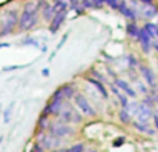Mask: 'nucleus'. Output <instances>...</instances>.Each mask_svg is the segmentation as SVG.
Wrapping results in <instances>:
<instances>
[{"label":"nucleus","mask_w":158,"mask_h":152,"mask_svg":"<svg viewBox=\"0 0 158 152\" xmlns=\"http://www.w3.org/2000/svg\"><path fill=\"white\" fill-rule=\"evenodd\" d=\"M39 20H40V11H39V6H37V0H28L23 5L22 12L19 15L17 29L28 32V31L34 29V26L39 23Z\"/></svg>","instance_id":"nucleus-1"},{"label":"nucleus","mask_w":158,"mask_h":152,"mask_svg":"<svg viewBox=\"0 0 158 152\" xmlns=\"http://www.w3.org/2000/svg\"><path fill=\"white\" fill-rule=\"evenodd\" d=\"M19 9L12 8V9H8L3 12L2 15V20H0V37H5V36H9L12 34L15 29H17V25H19Z\"/></svg>","instance_id":"nucleus-2"},{"label":"nucleus","mask_w":158,"mask_h":152,"mask_svg":"<svg viewBox=\"0 0 158 152\" xmlns=\"http://www.w3.org/2000/svg\"><path fill=\"white\" fill-rule=\"evenodd\" d=\"M72 101H74V106L78 109V112L83 115V118H97V109L92 106V103L83 92L78 91Z\"/></svg>","instance_id":"nucleus-3"},{"label":"nucleus","mask_w":158,"mask_h":152,"mask_svg":"<svg viewBox=\"0 0 158 152\" xmlns=\"http://www.w3.org/2000/svg\"><path fill=\"white\" fill-rule=\"evenodd\" d=\"M46 132H48L49 135L55 137V138L64 140V138L74 137V135L77 134V129H75L72 125H64V123H60V121H57V120H52Z\"/></svg>","instance_id":"nucleus-4"},{"label":"nucleus","mask_w":158,"mask_h":152,"mask_svg":"<svg viewBox=\"0 0 158 152\" xmlns=\"http://www.w3.org/2000/svg\"><path fill=\"white\" fill-rule=\"evenodd\" d=\"M35 143L40 145L45 151L54 152V151H57V149L61 148L63 140L55 138V137H52V135H49L48 132H37V134H35Z\"/></svg>","instance_id":"nucleus-5"},{"label":"nucleus","mask_w":158,"mask_h":152,"mask_svg":"<svg viewBox=\"0 0 158 152\" xmlns=\"http://www.w3.org/2000/svg\"><path fill=\"white\" fill-rule=\"evenodd\" d=\"M137 72H138V75H141L143 82H144V83H146L151 89H154V88H157V86H158L157 74H155V71H154L149 65L140 63V65H138V68H137Z\"/></svg>","instance_id":"nucleus-6"},{"label":"nucleus","mask_w":158,"mask_h":152,"mask_svg":"<svg viewBox=\"0 0 158 152\" xmlns=\"http://www.w3.org/2000/svg\"><path fill=\"white\" fill-rule=\"evenodd\" d=\"M66 101L64 100H57V99H49V101L46 103V106L43 108V114L49 115L52 120H57L58 115L61 114V111L66 108Z\"/></svg>","instance_id":"nucleus-7"},{"label":"nucleus","mask_w":158,"mask_h":152,"mask_svg":"<svg viewBox=\"0 0 158 152\" xmlns=\"http://www.w3.org/2000/svg\"><path fill=\"white\" fill-rule=\"evenodd\" d=\"M152 115H154V108H151V106L144 104L143 101H140L138 108H137V112L134 115V120H138V121H143V123H151Z\"/></svg>","instance_id":"nucleus-8"},{"label":"nucleus","mask_w":158,"mask_h":152,"mask_svg":"<svg viewBox=\"0 0 158 152\" xmlns=\"http://www.w3.org/2000/svg\"><path fill=\"white\" fill-rule=\"evenodd\" d=\"M112 83H114V85H115V86H117V88L124 94V95H127L129 99H132V100H135V99H137V95H138V94H137L135 88H134L127 80L117 77V78H114V80H112Z\"/></svg>","instance_id":"nucleus-9"},{"label":"nucleus","mask_w":158,"mask_h":152,"mask_svg":"<svg viewBox=\"0 0 158 152\" xmlns=\"http://www.w3.org/2000/svg\"><path fill=\"white\" fill-rule=\"evenodd\" d=\"M137 14H138V19L151 22L152 19L158 17V6L157 5H141L140 3V6L137 9Z\"/></svg>","instance_id":"nucleus-10"},{"label":"nucleus","mask_w":158,"mask_h":152,"mask_svg":"<svg viewBox=\"0 0 158 152\" xmlns=\"http://www.w3.org/2000/svg\"><path fill=\"white\" fill-rule=\"evenodd\" d=\"M132 129L141 135H146V137H155L157 135V131L155 128L151 126V123H143V121H138V120H132L131 123Z\"/></svg>","instance_id":"nucleus-11"},{"label":"nucleus","mask_w":158,"mask_h":152,"mask_svg":"<svg viewBox=\"0 0 158 152\" xmlns=\"http://www.w3.org/2000/svg\"><path fill=\"white\" fill-rule=\"evenodd\" d=\"M124 19H127L129 22H137L138 20V14L137 11L127 3V0H120V5H118V9H117Z\"/></svg>","instance_id":"nucleus-12"},{"label":"nucleus","mask_w":158,"mask_h":152,"mask_svg":"<svg viewBox=\"0 0 158 152\" xmlns=\"http://www.w3.org/2000/svg\"><path fill=\"white\" fill-rule=\"evenodd\" d=\"M137 43L140 45V48H141L144 55H149L152 52V39L148 36V32L143 28H140V34L137 37Z\"/></svg>","instance_id":"nucleus-13"},{"label":"nucleus","mask_w":158,"mask_h":152,"mask_svg":"<svg viewBox=\"0 0 158 152\" xmlns=\"http://www.w3.org/2000/svg\"><path fill=\"white\" fill-rule=\"evenodd\" d=\"M85 80H86V83H89V85L97 91V94H98L103 100H107V99H109V91H107V88H106L105 83H102V82L95 80V78H94V77H91L89 74H88V75H85Z\"/></svg>","instance_id":"nucleus-14"},{"label":"nucleus","mask_w":158,"mask_h":152,"mask_svg":"<svg viewBox=\"0 0 158 152\" xmlns=\"http://www.w3.org/2000/svg\"><path fill=\"white\" fill-rule=\"evenodd\" d=\"M37 6H39V11H40V17H42L45 22L49 23L54 17L52 3L48 2V0H37Z\"/></svg>","instance_id":"nucleus-15"},{"label":"nucleus","mask_w":158,"mask_h":152,"mask_svg":"<svg viewBox=\"0 0 158 152\" xmlns=\"http://www.w3.org/2000/svg\"><path fill=\"white\" fill-rule=\"evenodd\" d=\"M68 12H69V11H60V12H55V14H54L52 20L49 22V32H51V34H55V32L60 29V26H61L63 22L66 20Z\"/></svg>","instance_id":"nucleus-16"},{"label":"nucleus","mask_w":158,"mask_h":152,"mask_svg":"<svg viewBox=\"0 0 158 152\" xmlns=\"http://www.w3.org/2000/svg\"><path fill=\"white\" fill-rule=\"evenodd\" d=\"M74 109H75V106L66 104V108H64V109L61 111V114L58 115L57 121L64 123V125H74Z\"/></svg>","instance_id":"nucleus-17"},{"label":"nucleus","mask_w":158,"mask_h":152,"mask_svg":"<svg viewBox=\"0 0 158 152\" xmlns=\"http://www.w3.org/2000/svg\"><path fill=\"white\" fill-rule=\"evenodd\" d=\"M58 88L61 89V94H63L64 101H71L75 97V94L78 92V88H77L75 83H64V85H61Z\"/></svg>","instance_id":"nucleus-18"},{"label":"nucleus","mask_w":158,"mask_h":152,"mask_svg":"<svg viewBox=\"0 0 158 152\" xmlns=\"http://www.w3.org/2000/svg\"><path fill=\"white\" fill-rule=\"evenodd\" d=\"M51 121H52V118L49 115H46V114L42 112L40 117H39V120H37V132H46L48 128H49V125H51Z\"/></svg>","instance_id":"nucleus-19"},{"label":"nucleus","mask_w":158,"mask_h":152,"mask_svg":"<svg viewBox=\"0 0 158 152\" xmlns=\"http://www.w3.org/2000/svg\"><path fill=\"white\" fill-rule=\"evenodd\" d=\"M140 28L141 26H138L137 22H127V25H126V34H127V37L137 42V37L140 34Z\"/></svg>","instance_id":"nucleus-20"},{"label":"nucleus","mask_w":158,"mask_h":152,"mask_svg":"<svg viewBox=\"0 0 158 152\" xmlns=\"http://www.w3.org/2000/svg\"><path fill=\"white\" fill-rule=\"evenodd\" d=\"M146 32H148V36L152 39V40H155V39H158V26L157 23H152V22H146L143 26H141Z\"/></svg>","instance_id":"nucleus-21"},{"label":"nucleus","mask_w":158,"mask_h":152,"mask_svg":"<svg viewBox=\"0 0 158 152\" xmlns=\"http://www.w3.org/2000/svg\"><path fill=\"white\" fill-rule=\"evenodd\" d=\"M117 117H118V120H120V123L121 125H131L132 123V120H134V117L129 114V111H126V109H120L118 111V114H117Z\"/></svg>","instance_id":"nucleus-22"},{"label":"nucleus","mask_w":158,"mask_h":152,"mask_svg":"<svg viewBox=\"0 0 158 152\" xmlns=\"http://www.w3.org/2000/svg\"><path fill=\"white\" fill-rule=\"evenodd\" d=\"M124 60H126V66H127L129 71H137L140 61H138V58H137L134 54H127V55L124 57Z\"/></svg>","instance_id":"nucleus-23"},{"label":"nucleus","mask_w":158,"mask_h":152,"mask_svg":"<svg viewBox=\"0 0 158 152\" xmlns=\"http://www.w3.org/2000/svg\"><path fill=\"white\" fill-rule=\"evenodd\" d=\"M135 85H137V88H135V91H137V94L140 92V94H141L143 97H146V95H149V92H151V88H149V86H148V85H146L144 82H141V80H138V82H137Z\"/></svg>","instance_id":"nucleus-24"},{"label":"nucleus","mask_w":158,"mask_h":152,"mask_svg":"<svg viewBox=\"0 0 158 152\" xmlns=\"http://www.w3.org/2000/svg\"><path fill=\"white\" fill-rule=\"evenodd\" d=\"M14 108H15V103L12 101V103H9V106L3 111V121H5V123H9V121H11V118H12V112H14Z\"/></svg>","instance_id":"nucleus-25"},{"label":"nucleus","mask_w":158,"mask_h":152,"mask_svg":"<svg viewBox=\"0 0 158 152\" xmlns=\"http://www.w3.org/2000/svg\"><path fill=\"white\" fill-rule=\"evenodd\" d=\"M117 101H118V104H120V109H126V111H127V106H129V101H131V99H129L127 95H124L123 92H120V94L117 95Z\"/></svg>","instance_id":"nucleus-26"},{"label":"nucleus","mask_w":158,"mask_h":152,"mask_svg":"<svg viewBox=\"0 0 158 152\" xmlns=\"http://www.w3.org/2000/svg\"><path fill=\"white\" fill-rule=\"evenodd\" d=\"M89 75H91V77H94L95 80H98V82L105 83V85H106V82H107V78H106L105 75H103L102 72H98L97 69H94V68H92V69H89ZM107 83H109V82H107Z\"/></svg>","instance_id":"nucleus-27"},{"label":"nucleus","mask_w":158,"mask_h":152,"mask_svg":"<svg viewBox=\"0 0 158 152\" xmlns=\"http://www.w3.org/2000/svg\"><path fill=\"white\" fill-rule=\"evenodd\" d=\"M86 151V145L85 143H74L72 146H69L66 152H85Z\"/></svg>","instance_id":"nucleus-28"},{"label":"nucleus","mask_w":158,"mask_h":152,"mask_svg":"<svg viewBox=\"0 0 158 152\" xmlns=\"http://www.w3.org/2000/svg\"><path fill=\"white\" fill-rule=\"evenodd\" d=\"M124 143H126V137L121 135V137H117V138L112 141V146H114V148H120V146H123Z\"/></svg>","instance_id":"nucleus-29"},{"label":"nucleus","mask_w":158,"mask_h":152,"mask_svg":"<svg viewBox=\"0 0 158 152\" xmlns=\"http://www.w3.org/2000/svg\"><path fill=\"white\" fill-rule=\"evenodd\" d=\"M22 45H28V46H35V48H40V43L35 40V39H25L22 42Z\"/></svg>","instance_id":"nucleus-30"},{"label":"nucleus","mask_w":158,"mask_h":152,"mask_svg":"<svg viewBox=\"0 0 158 152\" xmlns=\"http://www.w3.org/2000/svg\"><path fill=\"white\" fill-rule=\"evenodd\" d=\"M105 2V5H107L110 9H118V5H120V0H103Z\"/></svg>","instance_id":"nucleus-31"},{"label":"nucleus","mask_w":158,"mask_h":152,"mask_svg":"<svg viewBox=\"0 0 158 152\" xmlns=\"http://www.w3.org/2000/svg\"><path fill=\"white\" fill-rule=\"evenodd\" d=\"M23 68H26V65H14V66H5L3 71L9 72V71H17V69H23Z\"/></svg>","instance_id":"nucleus-32"},{"label":"nucleus","mask_w":158,"mask_h":152,"mask_svg":"<svg viewBox=\"0 0 158 152\" xmlns=\"http://www.w3.org/2000/svg\"><path fill=\"white\" fill-rule=\"evenodd\" d=\"M152 120H154V126H155V131L158 134V109H154V115H152Z\"/></svg>","instance_id":"nucleus-33"},{"label":"nucleus","mask_w":158,"mask_h":152,"mask_svg":"<svg viewBox=\"0 0 158 152\" xmlns=\"http://www.w3.org/2000/svg\"><path fill=\"white\" fill-rule=\"evenodd\" d=\"M31 152H46L40 145H37L35 141H34V145H32V148H31Z\"/></svg>","instance_id":"nucleus-34"},{"label":"nucleus","mask_w":158,"mask_h":152,"mask_svg":"<svg viewBox=\"0 0 158 152\" xmlns=\"http://www.w3.org/2000/svg\"><path fill=\"white\" fill-rule=\"evenodd\" d=\"M141 5H155V0H137Z\"/></svg>","instance_id":"nucleus-35"},{"label":"nucleus","mask_w":158,"mask_h":152,"mask_svg":"<svg viewBox=\"0 0 158 152\" xmlns=\"http://www.w3.org/2000/svg\"><path fill=\"white\" fill-rule=\"evenodd\" d=\"M152 51H157V54H158V39L152 40Z\"/></svg>","instance_id":"nucleus-36"},{"label":"nucleus","mask_w":158,"mask_h":152,"mask_svg":"<svg viewBox=\"0 0 158 152\" xmlns=\"http://www.w3.org/2000/svg\"><path fill=\"white\" fill-rule=\"evenodd\" d=\"M42 75L48 77V75H49V69H43V71H42Z\"/></svg>","instance_id":"nucleus-37"},{"label":"nucleus","mask_w":158,"mask_h":152,"mask_svg":"<svg viewBox=\"0 0 158 152\" xmlns=\"http://www.w3.org/2000/svg\"><path fill=\"white\" fill-rule=\"evenodd\" d=\"M9 46H11L9 43H0V49H2V48H9Z\"/></svg>","instance_id":"nucleus-38"},{"label":"nucleus","mask_w":158,"mask_h":152,"mask_svg":"<svg viewBox=\"0 0 158 152\" xmlns=\"http://www.w3.org/2000/svg\"><path fill=\"white\" fill-rule=\"evenodd\" d=\"M85 152H98V151H97V149H86Z\"/></svg>","instance_id":"nucleus-39"},{"label":"nucleus","mask_w":158,"mask_h":152,"mask_svg":"<svg viewBox=\"0 0 158 152\" xmlns=\"http://www.w3.org/2000/svg\"><path fill=\"white\" fill-rule=\"evenodd\" d=\"M157 26H158V17H157Z\"/></svg>","instance_id":"nucleus-40"}]
</instances>
